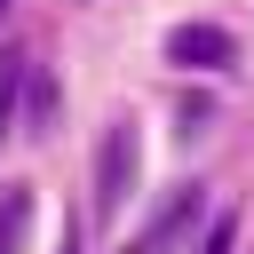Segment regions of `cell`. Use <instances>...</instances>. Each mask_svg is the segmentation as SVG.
<instances>
[{
  "label": "cell",
  "mask_w": 254,
  "mask_h": 254,
  "mask_svg": "<svg viewBox=\"0 0 254 254\" xmlns=\"http://www.w3.org/2000/svg\"><path fill=\"white\" fill-rule=\"evenodd\" d=\"M135 167H143V143H135V119L119 111V119L103 127V143H95V214H103V222L135 198Z\"/></svg>",
  "instance_id": "cell-1"
},
{
  "label": "cell",
  "mask_w": 254,
  "mask_h": 254,
  "mask_svg": "<svg viewBox=\"0 0 254 254\" xmlns=\"http://www.w3.org/2000/svg\"><path fill=\"white\" fill-rule=\"evenodd\" d=\"M167 64H183V71H222V64H238V40H230L222 24H175V32H167Z\"/></svg>",
  "instance_id": "cell-2"
},
{
  "label": "cell",
  "mask_w": 254,
  "mask_h": 254,
  "mask_svg": "<svg viewBox=\"0 0 254 254\" xmlns=\"http://www.w3.org/2000/svg\"><path fill=\"white\" fill-rule=\"evenodd\" d=\"M56 127H64V95H56V79L32 64V79H24V135H32V143H48Z\"/></svg>",
  "instance_id": "cell-3"
},
{
  "label": "cell",
  "mask_w": 254,
  "mask_h": 254,
  "mask_svg": "<svg viewBox=\"0 0 254 254\" xmlns=\"http://www.w3.org/2000/svg\"><path fill=\"white\" fill-rule=\"evenodd\" d=\"M24 79H32V56L24 48H0V143L24 127V111H16L24 103Z\"/></svg>",
  "instance_id": "cell-4"
},
{
  "label": "cell",
  "mask_w": 254,
  "mask_h": 254,
  "mask_svg": "<svg viewBox=\"0 0 254 254\" xmlns=\"http://www.w3.org/2000/svg\"><path fill=\"white\" fill-rule=\"evenodd\" d=\"M32 183H0V254H24V238H32Z\"/></svg>",
  "instance_id": "cell-5"
},
{
  "label": "cell",
  "mask_w": 254,
  "mask_h": 254,
  "mask_svg": "<svg viewBox=\"0 0 254 254\" xmlns=\"http://www.w3.org/2000/svg\"><path fill=\"white\" fill-rule=\"evenodd\" d=\"M230 246H238V222H230V214H214V222H206V246H198V254H230Z\"/></svg>",
  "instance_id": "cell-6"
},
{
  "label": "cell",
  "mask_w": 254,
  "mask_h": 254,
  "mask_svg": "<svg viewBox=\"0 0 254 254\" xmlns=\"http://www.w3.org/2000/svg\"><path fill=\"white\" fill-rule=\"evenodd\" d=\"M56 254H79V238H71V222H64V246H56Z\"/></svg>",
  "instance_id": "cell-7"
},
{
  "label": "cell",
  "mask_w": 254,
  "mask_h": 254,
  "mask_svg": "<svg viewBox=\"0 0 254 254\" xmlns=\"http://www.w3.org/2000/svg\"><path fill=\"white\" fill-rule=\"evenodd\" d=\"M0 16H8V0H0Z\"/></svg>",
  "instance_id": "cell-8"
}]
</instances>
